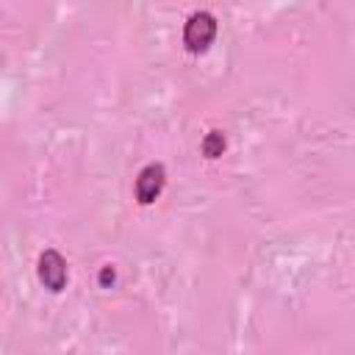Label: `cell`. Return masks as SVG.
I'll return each mask as SVG.
<instances>
[{
    "mask_svg": "<svg viewBox=\"0 0 355 355\" xmlns=\"http://www.w3.org/2000/svg\"><path fill=\"white\" fill-rule=\"evenodd\" d=\"M216 36V19L208 14V11H197L186 19V28H183V44L191 50V53H202L208 50V44L214 42Z\"/></svg>",
    "mask_w": 355,
    "mask_h": 355,
    "instance_id": "6da1fadb",
    "label": "cell"
},
{
    "mask_svg": "<svg viewBox=\"0 0 355 355\" xmlns=\"http://www.w3.org/2000/svg\"><path fill=\"white\" fill-rule=\"evenodd\" d=\"M39 280L50 291H61L67 286V261L58 250H44L39 258Z\"/></svg>",
    "mask_w": 355,
    "mask_h": 355,
    "instance_id": "7a4b0ae2",
    "label": "cell"
},
{
    "mask_svg": "<svg viewBox=\"0 0 355 355\" xmlns=\"http://www.w3.org/2000/svg\"><path fill=\"white\" fill-rule=\"evenodd\" d=\"M161 189H164V166L161 164H147L136 178V200L141 205H147L161 194Z\"/></svg>",
    "mask_w": 355,
    "mask_h": 355,
    "instance_id": "3957f363",
    "label": "cell"
},
{
    "mask_svg": "<svg viewBox=\"0 0 355 355\" xmlns=\"http://www.w3.org/2000/svg\"><path fill=\"white\" fill-rule=\"evenodd\" d=\"M225 153V136L219 130H211L205 139H202V155L205 158H219Z\"/></svg>",
    "mask_w": 355,
    "mask_h": 355,
    "instance_id": "277c9868",
    "label": "cell"
},
{
    "mask_svg": "<svg viewBox=\"0 0 355 355\" xmlns=\"http://www.w3.org/2000/svg\"><path fill=\"white\" fill-rule=\"evenodd\" d=\"M114 280H116V272H114L111 266H103V272H100V286H103V288H111Z\"/></svg>",
    "mask_w": 355,
    "mask_h": 355,
    "instance_id": "5b68a950",
    "label": "cell"
}]
</instances>
